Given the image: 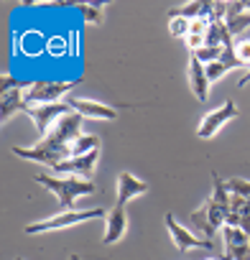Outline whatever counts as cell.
Wrapping results in <instances>:
<instances>
[{"label": "cell", "instance_id": "obj_1", "mask_svg": "<svg viewBox=\"0 0 250 260\" xmlns=\"http://www.w3.org/2000/svg\"><path fill=\"white\" fill-rule=\"evenodd\" d=\"M82 122H84V117L72 110L69 115H64L54 125V130L44 141H39V146H13V153L18 158H26V161H34V164L54 169L61 161L72 158V143L79 136H84L82 133Z\"/></svg>", "mask_w": 250, "mask_h": 260}, {"label": "cell", "instance_id": "obj_2", "mask_svg": "<svg viewBox=\"0 0 250 260\" xmlns=\"http://www.w3.org/2000/svg\"><path fill=\"white\" fill-rule=\"evenodd\" d=\"M230 189H227V181H222L217 176V171H212V197L204 202L202 209L192 212V222L207 235V240H212L214 232H220L227 222V214H230Z\"/></svg>", "mask_w": 250, "mask_h": 260}, {"label": "cell", "instance_id": "obj_3", "mask_svg": "<svg viewBox=\"0 0 250 260\" xmlns=\"http://www.w3.org/2000/svg\"><path fill=\"white\" fill-rule=\"evenodd\" d=\"M39 186L49 189L51 194H56L59 199V207L61 212H69L72 204L79 199V197H89V194H97L100 186L95 181H87V179H77V176H51V174H36L34 179Z\"/></svg>", "mask_w": 250, "mask_h": 260}, {"label": "cell", "instance_id": "obj_4", "mask_svg": "<svg viewBox=\"0 0 250 260\" xmlns=\"http://www.w3.org/2000/svg\"><path fill=\"white\" fill-rule=\"evenodd\" d=\"M107 217V212L102 207H92V209H69V212H59L54 217H46L41 222H31L23 227L26 235H46V232H56V230H67V227H77L92 219H102Z\"/></svg>", "mask_w": 250, "mask_h": 260}, {"label": "cell", "instance_id": "obj_5", "mask_svg": "<svg viewBox=\"0 0 250 260\" xmlns=\"http://www.w3.org/2000/svg\"><path fill=\"white\" fill-rule=\"evenodd\" d=\"M23 112L34 120L36 133H39V138L44 141L51 130H54V125H56L64 115L72 112V105H69V102H56V105H26Z\"/></svg>", "mask_w": 250, "mask_h": 260}, {"label": "cell", "instance_id": "obj_6", "mask_svg": "<svg viewBox=\"0 0 250 260\" xmlns=\"http://www.w3.org/2000/svg\"><path fill=\"white\" fill-rule=\"evenodd\" d=\"M235 117H240L237 105H235L232 100H225L220 107L209 110V112L202 117V122H199V127H197V136H199L202 141H212L220 130H222L230 120H235Z\"/></svg>", "mask_w": 250, "mask_h": 260}, {"label": "cell", "instance_id": "obj_7", "mask_svg": "<svg viewBox=\"0 0 250 260\" xmlns=\"http://www.w3.org/2000/svg\"><path fill=\"white\" fill-rule=\"evenodd\" d=\"M74 84L69 82H36L26 87V105H56L61 102Z\"/></svg>", "mask_w": 250, "mask_h": 260}, {"label": "cell", "instance_id": "obj_8", "mask_svg": "<svg viewBox=\"0 0 250 260\" xmlns=\"http://www.w3.org/2000/svg\"><path fill=\"white\" fill-rule=\"evenodd\" d=\"M166 230H169V235H171L174 247L181 250V252H186V250H197V247H199V250H209V247H212V240L199 237V235H192L186 227L179 224V219H176L174 214H166Z\"/></svg>", "mask_w": 250, "mask_h": 260}, {"label": "cell", "instance_id": "obj_9", "mask_svg": "<svg viewBox=\"0 0 250 260\" xmlns=\"http://www.w3.org/2000/svg\"><path fill=\"white\" fill-rule=\"evenodd\" d=\"M97 161H100V148L87 153V156H72L67 161H61L59 166H54V174L56 176H77V179H87L95 174L97 169Z\"/></svg>", "mask_w": 250, "mask_h": 260}, {"label": "cell", "instance_id": "obj_10", "mask_svg": "<svg viewBox=\"0 0 250 260\" xmlns=\"http://www.w3.org/2000/svg\"><path fill=\"white\" fill-rule=\"evenodd\" d=\"M222 242L225 252L230 260H250V235L242 232L240 227H222Z\"/></svg>", "mask_w": 250, "mask_h": 260}, {"label": "cell", "instance_id": "obj_11", "mask_svg": "<svg viewBox=\"0 0 250 260\" xmlns=\"http://www.w3.org/2000/svg\"><path fill=\"white\" fill-rule=\"evenodd\" d=\"M148 191V184L138 176H133L131 171H120L117 174V207H125L128 202L143 197Z\"/></svg>", "mask_w": 250, "mask_h": 260}, {"label": "cell", "instance_id": "obj_12", "mask_svg": "<svg viewBox=\"0 0 250 260\" xmlns=\"http://www.w3.org/2000/svg\"><path fill=\"white\" fill-rule=\"evenodd\" d=\"M72 105V110L82 117H89V120H115L117 112L110 107V105H102V102H95V100H87V97H69L67 100Z\"/></svg>", "mask_w": 250, "mask_h": 260}, {"label": "cell", "instance_id": "obj_13", "mask_svg": "<svg viewBox=\"0 0 250 260\" xmlns=\"http://www.w3.org/2000/svg\"><path fill=\"white\" fill-rule=\"evenodd\" d=\"M189 87H192V92H194V97L199 100V102H207L209 100V87H212V82H209V77H207V67L194 56V54H189Z\"/></svg>", "mask_w": 250, "mask_h": 260}, {"label": "cell", "instance_id": "obj_14", "mask_svg": "<svg viewBox=\"0 0 250 260\" xmlns=\"http://www.w3.org/2000/svg\"><path fill=\"white\" fill-rule=\"evenodd\" d=\"M125 230H128V212L125 207H115L112 212H107V224H105V235H102V245H115L122 240Z\"/></svg>", "mask_w": 250, "mask_h": 260}, {"label": "cell", "instance_id": "obj_15", "mask_svg": "<svg viewBox=\"0 0 250 260\" xmlns=\"http://www.w3.org/2000/svg\"><path fill=\"white\" fill-rule=\"evenodd\" d=\"M227 227H240L242 232L250 235V199L232 194L230 199V214H227Z\"/></svg>", "mask_w": 250, "mask_h": 260}, {"label": "cell", "instance_id": "obj_16", "mask_svg": "<svg viewBox=\"0 0 250 260\" xmlns=\"http://www.w3.org/2000/svg\"><path fill=\"white\" fill-rule=\"evenodd\" d=\"M26 107V87H16L3 92V105H0V122H8L16 112H23Z\"/></svg>", "mask_w": 250, "mask_h": 260}, {"label": "cell", "instance_id": "obj_17", "mask_svg": "<svg viewBox=\"0 0 250 260\" xmlns=\"http://www.w3.org/2000/svg\"><path fill=\"white\" fill-rule=\"evenodd\" d=\"M225 23H227V31H230L232 39L250 26V16H247V8H245V0H242V3H227V18H225Z\"/></svg>", "mask_w": 250, "mask_h": 260}, {"label": "cell", "instance_id": "obj_18", "mask_svg": "<svg viewBox=\"0 0 250 260\" xmlns=\"http://www.w3.org/2000/svg\"><path fill=\"white\" fill-rule=\"evenodd\" d=\"M77 8H79V13H82L87 26H100L102 23V16H105V6L102 3H79Z\"/></svg>", "mask_w": 250, "mask_h": 260}, {"label": "cell", "instance_id": "obj_19", "mask_svg": "<svg viewBox=\"0 0 250 260\" xmlns=\"http://www.w3.org/2000/svg\"><path fill=\"white\" fill-rule=\"evenodd\" d=\"M100 148V138L97 136H79L74 143H72V156H87V153H92V151H97Z\"/></svg>", "mask_w": 250, "mask_h": 260}, {"label": "cell", "instance_id": "obj_20", "mask_svg": "<svg viewBox=\"0 0 250 260\" xmlns=\"http://www.w3.org/2000/svg\"><path fill=\"white\" fill-rule=\"evenodd\" d=\"M189 26H192V21H186L181 16H169V34L174 39H186L189 36Z\"/></svg>", "mask_w": 250, "mask_h": 260}, {"label": "cell", "instance_id": "obj_21", "mask_svg": "<svg viewBox=\"0 0 250 260\" xmlns=\"http://www.w3.org/2000/svg\"><path fill=\"white\" fill-rule=\"evenodd\" d=\"M227 189H230V194H237V197H245V199H250V181L247 179H230L227 181Z\"/></svg>", "mask_w": 250, "mask_h": 260}, {"label": "cell", "instance_id": "obj_22", "mask_svg": "<svg viewBox=\"0 0 250 260\" xmlns=\"http://www.w3.org/2000/svg\"><path fill=\"white\" fill-rule=\"evenodd\" d=\"M235 51H237L240 61L250 69V41H240V44H235Z\"/></svg>", "mask_w": 250, "mask_h": 260}, {"label": "cell", "instance_id": "obj_23", "mask_svg": "<svg viewBox=\"0 0 250 260\" xmlns=\"http://www.w3.org/2000/svg\"><path fill=\"white\" fill-rule=\"evenodd\" d=\"M247 84H250V69H247V72H245V74L240 77V82H237V87L242 89V87H247Z\"/></svg>", "mask_w": 250, "mask_h": 260}, {"label": "cell", "instance_id": "obj_24", "mask_svg": "<svg viewBox=\"0 0 250 260\" xmlns=\"http://www.w3.org/2000/svg\"><path fill=\"white\" fill-rule=\"evenodd\" d=\"M245 8H247V16H250V0H245Z\"/></svg>", "mask_w": 250, "mask_h": 260}, {"label": "cell", "instance_id": "obj_25", "mask_svg": "<svg viewBox=\"0 0 250 260\" xmlns=\"http://www.w3.org/2000/svg\"><path fill=\"white\" fill-rule=\"evenodd\" d=\"M69 260H82V257L79 255H69Z\"/></svg>", "mask_w": 250, "mask_h": 260}, {"label": "cell", "instance_id": "obj_26", "mask_svg": "<svg viewBox=\"0 0 250 260\" xmlns=\"http://www.w3.org/2000/svg\"><path fill=\"white\" fill-rule=\"evenodd\" d=\"M204 260H222V257H204Z\"/></svg>", "mask_w": 250, "mask_h": 260}, {"label": "cell", "instance_id": "obj_27", "mask_svg": "<svg viewBox=\"0 0 250 260\" xmlns=\"http://www.w3.org/2000/svg\"><path fill=\"white\" fill-rule=\"evenodd\" d=\"M220 257H222V260H230V257H227V255H220Z\"/></svg>", "mask_w": 250, "mask_h": 260}, {"label": "cell", "instance_id": "obj_28", "mask_svg": "<svg viewBox=\"0 0 250 260\" xmlns=\"http://www.w3.org/2000/svg\"><path fill=\"white\" fill-rule=\"evenodd\" d=\"M16 260H26V257H16Z\"/></svg>", "mask_w": 250, "mask_h": 260}]
</instances>
